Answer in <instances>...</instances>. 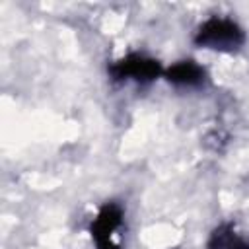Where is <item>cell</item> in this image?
Returning a JSON list of instances; mask_svg holds the SVG:
<instances>
[{"mask_svg":"<svg viewBox=\"0 0 249 249\" xmlns=\"http://www.w3.org/2000/svg\"><path fill=\"white\" fill-rule=\"evenodd\" d=\"M247 43V33L243 25L228 16H208L202 19L195 33L193 45L202 51L220 53V54H233L241 51Z\"/></svg>","mask_w":249,"mask_h":249,"instance_id":"1","label":"cell"},{"mask_svg":"<svg viewBox=\"0 0 249 249\" xmlns=\"http://www.w3.org/2000/svg\"><path fill=\"white\" fill-rule=\"evenodd\" d=\"M165 66L152 54L132 51L119 58H115L107 66V76L115 84H134V86H148L156 80L163 78Z\"/></svg>","mask_w":249,"mask_h":249,"instance_id":"2","label":"cell"},{"mask_svg":"<svg viewBox=\"0 0 249 249\" xmlns=\"http://www.w3.org/2000/svg\"><path fill=\"white\" fill-rule=\"evenodd\" d=\"M126 210L119 200H105L89 222V237L95 249H123Z\"/></svg>","mask_w":249,"mask_h":249,"instance_id":"3","label":"cell"},{"mask_svg":"<svg viewBox=\"0 0 249 249\" xmlns=\"http://www.w3.org/2000/svg\"><path fill=\"white\" fill-rule=\"evenodd\" d=\"M163 80L175 88V89H204L206 84L210 82L208 70L204 64H200L195 58H181L165 66L163 70Z\"/></svg>","mask_w":249,"mask_h":249,"instance_id":"4","label":"cell"},{"mask_svg":"<svg viewBox=\"0 0 249 249\" xmlns=\"http://www.w3.org/2000/svg\"><path fill=\"white\" fill-rule=\"evenodd\" d=\"M206 249H249V239H245L230 224H224L210 233Z\"/></svg>","mask_w":249,"mask_h":249,"instance_id":"5","label":"cell"}]
</instances>
